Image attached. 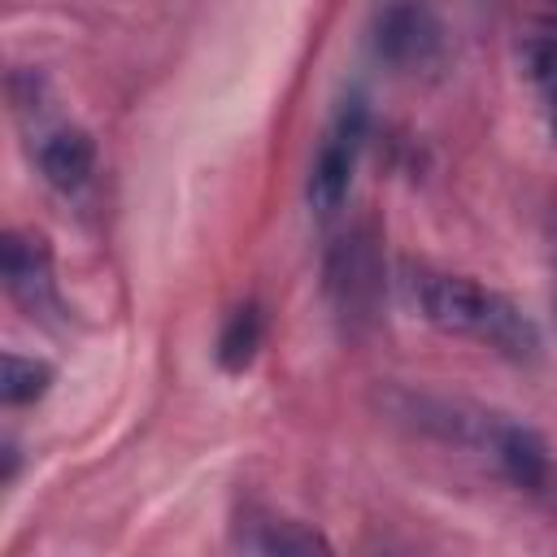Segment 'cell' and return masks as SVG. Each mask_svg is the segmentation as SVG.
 I'll use <instances>...</instances> for the list:
<instances>
[{"instance_id": "cell-1", "label": "cell", "mask_w": 557, "mask_h": 557, "mask_svg": "<svg viewBox=\"0 0 557 557\" xmlns=\"http://www.w3.org/2000/svg\"><path fill=\"white\" fill-rule=\"evenodd\" d=\"M400 283H405L409 305L431 326H440L448 335L479 339L509 361H531L540 352L535 322L509 296H500L466 274H448V270H431V265H405Z\"/></svg>"}, {"instance_id": "cell-2", "label": "cell", "mask_w": 557, "mask_h": 557, "mask_svg": "<svg viewBox=\"0 0 557 557\" xmlns=\"http://www.w3.org/2000/svg\"><path fill=\"white\" fill-rule=\"evenodd\" d=\"M326 278V300L335 309V318L357 331L374 318L379 296H383V261H379V239L370 226H352L348 235H339L326 252L322 265Z\"/></svg>"}, {"instance_id": "cell-3", "label": "cell", "mask_w": 557, "mask_h": 557, "mask_svg": "<svg viewBox=\"0 0 557 557\" xmlns=\"http://www.w3.org/2000/svg\"><path fill=\"white\" fill-rule=\"evenodd\" d=\"M366 100L352 96L339 104L326 139L318 144L313 152V165H309V178H305V200L313 213L331 218L344 200H348V187H352V170H357V157H361V144H366Z\"/></svg>"}, {"instance_id": "cell-4", "label": "cell", "mask_w": 557, "mask_h": 557, "mask_svg": "<svg viewBox=\"0 0 557 557\" xmlns=\"http://www.w3.org/2000/svg\"><path fill=\"white\" fill-rule=\"evenodd\" d=\"M440 17L426 0H387L374 17V52L396 70H418L440 57Z\"/></svg>"}, {"instance_id": "cell-5", "label": "cell", "mask_w": 557, "mask_h": 557, "mask_svg": "<svg viewBox=\"0 0 557 557\" xmlns=\"http://www.w3.org/2000/svg\"><path fill=\"white\" fill-rule=\"evenodd\" d=\"M0 265H4V287L17 305H26L30 313H44L57 305L52 296V252L39 235L26 231H9L0 244Z\"/></svg>"}, {"instance_id": "cell-6", "label": "cell", "mask_w": 557, "mask_h": 557, "mask_svg": "<svg viewBox=\"0 0 557 557\" xmlns=\"http://www.w3.org/2000/svg\"><path fill=\"white\" fill-rule=\"evenodd\" d=\"M518 61H522V74L531 83V96H535L548 131L557 135V17H544L522 30Z\"/></svg>"}, {"instance_id": "cell-7", "label": "cell", "mask_w": 557, "mask_h": 557, "mask_svg": "<svg viewBox=\"0 0 557 557\" xmlns=\"http://www.w3.org/2000/svg\"><path fill=\"white\" fill-rule=\"evenodd\" d=\"M39 170L57 191H83L96 174V139L78 126L52 131L39 144Z\"/></svg>"}, {"instance_id": "cell-8", "label": "cell", "mask_w": 557, "mask_h": 557, "mask_svg": "<svg viewBox=\"0 0 557 557\" xmlns=\"http://www.w3.org/2000/svg\"><path fill=\"white\" fill-rule=\"evenodd\" d=\"M492 461L505 470V479L509 483H518V487H540L544 483V474H548V453H544V440L531 431V426H522V422H509V418H500V426H496V435H492Z\"/></svg>"}, {"instance_id": "cell-9", "label": "cell", "mask_w": 557, "mask_h": 557, "mask_svg": "<svg viewBox=\"0 0 557 557\" xmlns=\"http://www.w3.org/2000/svg\"><path fill=\"white\" fill-rule=\"evenodd\" d=\"M239 548L248 553H326V540L318 531H305L300 522H287V518H261V522H248L239 535H235Z\"/></svg>"}, {"instance_id": "cell-10", "label": "cell", "mask_w": 557, "mask_h": 557, "mask_svg": "<svg viewBox=\"0 0 557 557\" xmlns=\"http://www.w3.org/2000/svg\"><path fill=\"white\" fill-rule=\"evenodd\" d=\"M261 331H265L261 309H257V305H239V309L226 318L222 335H218V366L231 370V374L248 370L252 357H257V348H261Z\"/></svg>"}, {"instance_id": "cell-11", "label": "cell", "mask_w": 557, "mask_h": 557, "mask_svg": "<svg viewBox=\"0 0 557 557\" xmlns=\"http://www.w3.org/2000/svg\"><path fill=\"white\" fill-rule=\"evenodd\" d=\"M48 387H52V366L48 361L4 352V361H0V400L4 405H30Z\"/></svg>"}]
</instances>
